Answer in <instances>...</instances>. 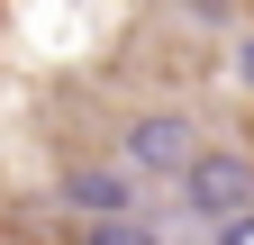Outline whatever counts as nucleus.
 Here are the masks:
<instances>
[{"label":"nucleus","mask_w":254,"mask_h":245,"mask_svg":"<svg viewBox=\"0 0 254 245\" xmlns=\"http://www.w3.org/2000/svg\"><path fill=\"white\" fill-rule=\"evenodd\" d=\"M173 227H190V236H209L218 218H245L254 209V155H236V145H200L182 173H173Z\"/></svg>","instance_id":"1"},{"label":"nucleus","mask_w":254,"mask_h":245,"mask_svg":"<svg viewBox=\"0 0 254 245\" xmlns=\"http://www.w3.org/2000/svg\"><path fill=\"white\" fill-rule=\"evenodd\" d=\"M190 155H200V118H190V109H145V118H127L118 164H136L145 182H173Z\"/></svg>","instance_id":"2"},{"label":"nucleus","mask_w":254,"mask_h":245,"mask_svg":"<svg viewBox=\"0 0 254 245\" xmlns=\"http://www.w3.org/2000/svg\"><path fill=\"white\" fill-rule=\"evenodd\" d=\"M55 200L73 218H127V209H145V173L136 164H73L55 182Z\"/></svg>","instance_id":"3"},{"label":"nucleus","mask_w":254,"mask_h":245,"mask_svg":"<svg viewBox=\"0 0 254 245\" xmlns=\"http://www.w3.org/2000/svg\"><path fill=\"white\" fill-rule=\"evenodd\" d=\"M82 245H164V227H154L145 209H127V218H82Z\"/></svg>","instance_id":"4"},{"label":"nucleus","mask_w":254,"mask_h":245,"mask_svg":"<svg viewBox=\"0 0 254 245\" xmlns=\"http://www.w3.org/2000/svg\"><path fill=\"white\" fill-rule=\"evenodd\" d=\"M236 73H245V91H254V27L236 37Z\"/></svg>","instance_id":"5"}]
</instances>
